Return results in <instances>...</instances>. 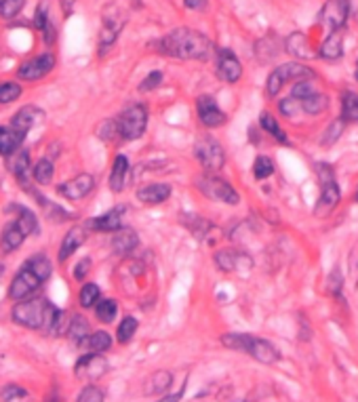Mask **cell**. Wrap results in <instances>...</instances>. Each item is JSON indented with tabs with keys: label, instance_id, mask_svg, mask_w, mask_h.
<instances>
[{
	"label": "cell",
	"instance_id": "cell-1",
	"mask_svg": "<svg viewBox=\"0 0 358 402\" xmlns=\"http://www.w3.org/2000/svg\"><path fill=\"white\" fill-rule=\"evenodd\" d=\"M156 49L162 55L175 57V59H194L202 61L211 55V41L202 32L190 30V28H177L156 43Z\"/></svg>",
	"mask_w": 358,
	"mask_h": 402
},
{
	"label": "cell",
	"instance_id": "cell-2",
	"mask_svg": "<svg viewBox=\"0 0 358 402\" xmlns=\"http://www.w3.org/2000/svg\"><path fill=\"white\" fill-rule=\"evenodd\" d=\"M222 343L230 350H240L249 354L262 364H276L280 360V350L272 341L251 333H226L222 335Z\"/></svg>",
	"mask_w": 358,
	"mask_h": 402
},
{
	"label": "cell",
	"instance_id": "cell-3",
	"mask_svg": "<svg viewBox=\"0 0 358 402\" xmlns=\"http://www.w3.org/2000/svg\"><path fill=\"white\" fill-rule=\"evenodd\" d=\"M49 306L51 302L45 299V297H30V299H23V302H17L13 306V320L19 324V326H25V328H32V331H43L45 326V320H47V312H49Z\"/></svg>",
	"mask_w": 358,
	"mask_h": 402
},
{
	"label": "cell",
	"instance_id": "cell-4",
	"mask_svg": "<svg viewBox=\"0 0 358 402\" xmlns=\"http://www.w3.org/2000/svg\"><path fill=\"white\" fill-rule=\"evenodd\" d=\"M318 171V179H320V186H322V192H320V198L314 207V217H327L339 202V186L335 181V175H333V169L331 165H318L316 167Z\"/></svg>",
	"mask_w": 358,
	"mask_h": 402
},
{
	"label": "cell",
	"instance_id": "cell-5",
	"mask_svg": "<svg viewBox=\"0 0 358 402\" xmlns=\"http://www.w3.org/2000/svg\"><path fill=\"white\" fill-rule=\"evenodd\" d=\"M196 188L200 194H204L207 198H211L215 202H224V204H238L240 202V196L230 186V181L213 175V173H204V175L196 177Z\"/></svg>",
	"mask_w": 358,
	"mask_h": 402
},
{
	"label": "cell",
	"instance_id": "cell-6",
	"mask_svg": "<svg viewBox=\"0 0 358 402\" xmlns=\"http://www.w3.org/2000/svg\"><path fill=\"white\" fill-rule=\"evenodd\" d=\"M116 125H118V135L125 141L139 139L148 129V109H146V105L135 103V105L127 107L125 112L116 118Z\"/></svg>",
	"mask_w": 358,
	"mask_h": 402
},
{
	"label": "cell",
	"instance_id": "cell-7",
	"mask_svg": "<svg viewBox=\"0 0 358 402\" xmlns=\"http://www.w3.org/2000/svg\"><path fill=\"white\" fill-rule=\"evenodd\" d=\"M194 156L196 160L200 162V167L207 171V173H215L220 171L226 162V152H224V145L211 137V135H204L200 137L196 143H194Z\"/></svg>",
	"mask_w": 358,
	"mask_h": 402
},
{
	"label": "cell",
	"instance_id": "cell-8",
	"mask_svg": "<svg viewBox=\"0 0 358 402\" xmlns=\"http://www.w3.org/2000/svg\"><path fill=\"white\" fill-rule=\"evenodd\" d=\"M312 76H314V72L310 67L302 65V63H282L268 76L266 91H268L270 97H274L289 81H306V78H312Z\"/></svg>",
	"mask_w": 358,
	"mask_h": 402
},
{
	"label": "cell",
	"instance_id": "cell-9",
	"mask_svg": "<svg viewBox=\"0 0 358 402\" xmlns=\"http://www.w3.org/2000/svg\"><path fill=\"white\" fill-rule=\"evenodd\" d=\"M43 280L36 276L30 268L21 266V270L15 274V278L11 280V286H9V297L13 302H23V299H30L36 290L41 288Z\"/></svg>",
	"mask_w": 358,
	"mask_h": 402
},
{
	"label": "cell",
	"instance_id": "cell-10",
	"mask_svg": "<svg viewBox=\"0 0 358 402\" xmlns=\"http://www.w3.org/2000/svg\"><path fill=\"white\" fill-rule=\"evenodd\" d=\"M107 369H110V364H107V360H105L101 354H95V352L81 356L78 362L74 364V373H76V377L83 379V381H91V383L97 381V379H101V377L107 373Z\"/></svg>",
	"mask_w": 358,
	"mask_h": 402
},
{
	"label": "cell",
	"instance_id": "cell-11",
	"mask_svg": "<svg viewBox=\"0 0 358 402\" xmlns=\"http://www.w3.org/2000/svg\"><path fill=\"white\" fill-rule=\"evenodd\" d=\"M350 15V3L348 0H327L325 7L320 11V21L327 25L329 34L331 32H341Z\"/></svg>",
	"mask_w": 358,
	"mask_h": 402
},
{
	"label": "cell",
	"instance_id": "cell-12",
	"mask_svg": "<svg viewBox=\"0 0 358 402\" xmlns=\"http://www.w3.org/2000/svg\"><path fill=\"white\" fill-rule=\"evenodd\" d=\"M53 67H55V55L53 53H43L39 57H34V59L21 63L19 70H17V76L21 81H28V83L41 81V78H45L49 74Z\"/></svg>",
	"mask_w": 358,
	"mask_h": 402
},
{
	"label": "cell",
	"instance_id": "cell-13",
	"mask_svg": "<svg viewBox=\"0 0 358 402\" xmlns=\"http://www.w3.org/2000/svg\"><path fill=\"white\" fill-rule=\"evenodd\" d=\"M95 188V179L89 173H81L74 179L65 181V184L57 186V194L63 196L65 200H83L85 196H89Z\"/></svg>",
	"mask_w": 358,
	"mask_h": 402
},
{
	"label": "cell",
	"instance_id": "cell-14",
	"mask_svg": "<svg viewBox=\"0 0 358 402\" xmlns=\"http://www.w3.org/2000/svg\"><path fill=\"white\" fill-rule=\"evenodd\" d=\"M196 109H198L200 123L209 129H218V127L226 125V120H228L226 112H222L218 101H215L211 95H200L196 99Z\"/></svg>",
	"mask_w": 358,
	"mask_h": 402
},
{
	"label": "cell",
	"instance_id": "cell-15",
	"mask_svg": "<svg viewBox=\"0 0 358 402\" xmlns=\"http://www.w3.org/2000/svg\"><path fill=\"white\" fill-rule=\"evenodd\" d=\"M218 76L228 85L238 83V78L242 76V65H240L238 57L234 55V51H230V49L220 51V55H218Z\"/></svg>",
	"mask_w": 358,
	"mask_h": 402
},
{
	"label": "cell",
	"instance_id": "cell-16",
	"mask_svg": "<svg viewBox=\"0 0 358 402\" xmlns=\"http://www.w3.org/2000/svg\"><path fill=\"white\" fill-rule=\"evenodd\" d=\"M123 215H125V207H114L112 211L89 219L87 228L95 232H116L123 228Z\"/></svg>",
	"mask_w": 358,
	"mask_h": 402
},
{
	"label": "cell",
	"instance_id": "cell-17",
	"mask_svg": "<svg viewBox=\"0 0 358 402\" xmlns=\"http://www.w3.org/2000/svg\"><path fill=\"white\" fill-rule=\"evenodd\" d=\"M125 25V17L123 15H103V25H101V39H99V47H101V55L105 53L107 47H112L114 41L118 39V34Z\"/></svg>",
	"mask_w": 358,
	"mask_h": 402
},
{
	"label": "cell",
	"instance_id": "cell-18",
	"mask_svg": "<svg viewBox=\"0 0 358 402\" xmlns=\"http://www.w3.org/2000/svg\"><path fill=\"white\" fill-rule=\"evenodd\" d=\"M85 240H87V230L83 228V226H74L72 228L65 236H63V240H61V246H59V262L63 264V262H67L72 255H74L83 244H85Z\"/></svg>",
	"mask_w": 358,
	"mask_h": 402
},
{
	"label": "cell",
	"instance_id": "cell-19",
	"mask_svg": "<svg viewBox=\"0 0 358 402\" xmlns=\"http://www.w3.org/2000/svg\"><path fill=\"white\" fill-rule=\"evenodd\" d=\"M43 116H45V112H43V109L34 107V105H25V107H21L19 112L13 116V120H11V127H13L17 133H21V135H28V133L34 129V125L39 123Z\"/></svg>",
	"mask_w": 358,
	"mask_h": 402
},
{
	"label": "cell",
	"instance_id": "cell-20",
	"mask_svg": "<svg viewBox=\"0 0 358 402\" xmlns=\"http://www.w3.org/2000/svg\"><path fill=\"white\" fill-rule=\"evenodd\" d=\"M215 264H218L220 270L224 272H236L240 270V266H251V260L246 257L244 253L240 251H230V248H224V251H218L215 253Z\"/></svg>",
	"mask_w": 358,
	"mask_h": 402
},
{
	"label": "cell",
	"instance_id": "cell-21",
	"mask_svg": "<svg viewBox=\"0 0 358 402\" xmlns=\"http://www.w3.org/2000/svg\"><path fill=\"white\" fill-rule=\"evenodd\" d=\"M7 213H13V215H15V222H17L19 228L25 232V236H32V234L39 232V219H36L34 211H30L28 207L13 202V204L7 207Z\"/></svg>",
	"mask_w": 358,
	"mask_h": 402
},
{
	"label": "cell",
	"instance_id": "cell-22",
	"mask_svg": "<svg viewBox=\"0 0 358 402\" xmlns=\"http://www.w3.org/2000/svg\"><path fill=\"white\" fill-rule=\"evenodd\" d=\"M25 141V135L17 133L11 125L0 127V156H13L15 152L21 150Z\"/></svg>",
	"mask_w": 358,
	"mask_h": 402
},
{
	"label": "cell",
	"instance_id": "cell-23",
	"mask_svg": "<svg viewBox=\"0 0 358 402\" xmlns=\"http://www.w3.org/2000/svg\"><path fill=\"white\" fill-rule=\"evenodd\" d=\"M23 240H25V232L19 228L17 222H11V224L5 226L3 234H0V251H3V253H13V251H17L23 244Z\"/></svg>",
	"mask_w": 358,
	"mask_h": 402
},
{
	"label": "cell",
	"instance_id": "cell-24",
	"mask_svg": "<svg viewBox=\"0 0 358 402\" xmlns=\"http://www.w3.org/2000/svg\"><path fill=\"white\" fill-rule=\"evenodd\" d=\"M171 196V186L167 184H148L137 190V200L143 204H162Z\"/></svg>",
	"mask_w": 358,
	"mask_h": 402
},
{
	"label": "cell",
	"instance_id": "cell-25",
	"mask_svg": "<svg viewBox=\"0 0 358 402\" xmlns=\"http://www.w3.org/2000/svg\"><path fill=\"white\" fill-rule=\"evenodd\" d=\"M137 244H139V238H137L135 230H131V228H120L112 236V251L116 255H129L137 248Z\"/></svg>",
	"mask_w": 358,
	"mask_h": 402
},
{
	"label": "cell",
	"instance_id": "cell-26",
	"mask_svg": "<svg viewBox=\"0 0 358 402\" xmlns=\"http://www.w3.org/2000/svg\"><path fill=\"white\" fill-rule=\"evenodd\" d=\"M67 337H70V341L74 343V346H78V348H83L85 346V341L89 339V335H91V328H89V322H87V318L85 316H72V320H70V326H67V333H65Z\"/></svg>",
	"mask_w": 358,
	"mask_h": 402
},
{
	"label": "cell",
	"instance_id": "cell-27",
	"mask_svg": "<svg viewBox=\"0 0 358 402\" xmlns=\"http://www.w3.org/2000/svg\"><path fill=\"white\" fill-rule=\"evenodd\" d=\"M127 175H129V160H127V156L118 154V156L114 158L112 173H110V190H112L114 194H118V192L125 190Z\"/></svg>",
	"mask_w": 358,
	"mask_h": 402
},
{
	"label": "cell",
	"instance_id": "cell-28",
	"mask_svg": "<svg viewBox=\"0 0 358 402\" xmlns=\"http://www.w3.org/2000/svg\"><path fill=\"white\" fill-rule=\"evenodd\" d=\"M9 169L13 171V175L17 177L19 186L21 188H28L30 186V179H28V169H30V152L28 150H19L11 156V162H9Z\"/></svg>",
	"mask_w": 358,
	"mask_h": 402
},
{
	"label": "cell",
	"instance_id": "cell-29",
	"mask_svg": "<svg viewBox=\"0 0 358 402\" xmlns=\"http://www.w3.org/2000/svg\"><path fill=\"white\" fill-rule=\"evenodd\" d=\"M344 55V34L341 32H331L325 43L320 47V57L325 59H339Z\"/></svg>",
	"mask_w": 358,
	"mask_h": 402
},
{
	"label": "cell",
	"instance_id": "cell-30",
	"mask_svg": "<svg viewBox=\"0 0 358 402\" xmlns=\"http://www.w3.org/2000/svg\"><path fill=\"white\" fill-rule=\"evenodd\" d=\"M25 268H30L36 276H39L43 282H47L49 278H51V274H53V264H51V260L47 257L45 253H39V255H32V257L23 264Z\"/></svg>",
	"mask_w": 358,
	"mask_h": 402
},
{
	"label": "cell",
	"instance_id": "cell-31",
	"mask_svg": "<svg viewBox=\"0 0 358 402\" xmlns=\"http://www.w3.org/2000/svg\"><path fill=\"white\" fill-rule=\"evenodd\" d=\"M171 385H173V373H169V371H156L146 381V390H143V394H146V396L165 394Z\"/></svg>",
	"mask_w": 358,
	"mask_h": 402
},
{
	"label": "cell",
	"instance_id": "cell-32",
	"mask_svg": "<svg viewBox=\"0 0 358 402\" xmlns=\"http://www.w3.org/2000/svg\"><path fill=\"white\" fill-rule=\"evenodd\" d=\"M327 105H329V97L327 95H320V93H312V95H308L306 99L299 101V107L304 109V112L312 114V116L322 114L327 109Z\"/></svg>",
	"mask_w": 358,
	"mask_h": 402
},
{
	"label": "cell",
	"instance_id": "cell-33",
	"mask_svg": "<svg viewBox=\"0 0 358 402\" xmlns=\"http://www.w3.org/2000/svg\"><path fill=\"white\" fill-rule=\"evenodd\" d=\"M53 173H55V167H53V160L51 158H41L39 162L34 165L32 169V177L39 181L41 186H49L53 181Z\"/></svg>",
	"mask_w": 358,
	"mask_h": 402
},
{
	"label": "cell",
	"instance_id": "cell-34",
	"mask_svg": "<svg viewBox=\"0 0 358 402\" xmlns=\"http://www.w3.org/2000/svg\"><path fill=\"white\" fill-rule=\"evenodd\" d=\"M83 348H87L89 352H95V354H103V352H107L112 348V337H110V333H105V331H95V333L89 335V339L85 341Z\"/></svg>",
	"mask_w": 358,
	"mask_h": 402
},
{
	"label": "cell",
	"instance_id": "cell-35",
	"mask_svg": "<svg viewBox=\"0 0 358 402\" xmlns=\"http://www.w3.org/2000/svg\"><path fill=\"white\" fill-rule=\"evenodd\" d=\"M341 118L346 123H358V95L352 91L341 95Z\"/></svg>",
	"mask_w": 358,
	"mask_h": 402
},
{
	"label": "cell",
	"instance_id": "cell-36",
	"mask_svg": "<svg viewBox=\"0 0 358 402\" xmlns=\"http://www.w3.org/2000/svg\"><path fill=\"white\" fill-rule=\"evenodd\" d=\"M101 299V290L95 282H87L83 288H81V293H78V302L83 308H95Z\"/></svg>",
	"mask_w": 358,
	"mask_h": 402
},
{
	"label": "cell",
	"instance_id": "cell-37",
	"mask_svg": "<svg viewBox=\"0 0 358 402\" xmlns=\"http://www.w3.org/2000/svg\"><path fill=\"white\" fill-rule=\"evenodd\" d=\"M137 326H139V322L133 316H125L120 320L118 328H116V339H118V343H129L133 339V335L137 333Z\"/></svg>",
	"mask_w": 358,
	"mask_h": 402
},
{
	"label": "cell",
	"instance_id": "cell-38",
	"mask_svg": "<svg viewBox=\"0 0 358 402\" xmlns=\"http://www.w3.org/2000/svg\"><path fill=\"white\" fill-rule=\"evenodd\" d=\"M118 314V304L114 299H99V304L95 306V316L101 322H112Z\"/></svg>",
	"mask_w": 358,
	"mask_h": 402
},
{
	"label": "cell",
	"instance_id": "cell-39",
	"mask_svg": "<svg viewBox=\"0 0 358 402\" xmlns=\"http://www.w3.org/2000/svg\"><path fill=\"white\" fill-rule=\"evenodd\" d=\"M260 123H262V129H264L266 133H270L276 141H280V143H289V139H286L284 131L280 129V125L276 123V118H274L272 114L264 112L262 118H260Z\"/></svg>",
	"mask_w": 358,
	"mask_h": 402
},
{
	"label": "cell",
	"instance_id": "cell-40",
	"mask_svg": "<svg viewBox=\"0 0 358 402\" xmlns=\"http://www.w3.org/2000/svg\"><path fill=\"white\" fill-rule=\"evenodd\" d=\"M272 173H274V162H272V158H268V156H257L255 162H253V177L262 181V179H268Z\"/></svg>",
	"mask_w": 358,
	"mask_h": 402
},
{
	"label": "cell",
	"instance_id": "cell-41",
	"mask_svg": "<svg viewBox=\"0 0 358 402\" xmlns=\"http://www.w3.org/2000/svg\"><path fill=\"white\" fill-rule=\"evenodd\" d=\"M344 127H346V120L344 118H337V120H333L331 125H329V129L325 131V135H322V139H320V143L322 145H333L339 137H341V133H344Z\"/></svg>",
	"mask_w": 358,
	"mask_h": 402
},
{
	"label": "cell",
	"instance_id": "cell-42",
	"mask_svg": "<svg viewBox=\"0 0 358 402\" xmlns=\"http://www.w3.org/2000/svg\"><path fill=\"white\" fill-rule=\"evenodd\" d=\"M21 97V87L17 83H0V103H11Z\"/></svg>",
	"mask_w": 358,
	"mask_h": 402
},
{
	"label": "cell",
	"instance_id": "cell-43",
	"mask_svg": "<svg viewBox=\"0 0 358 402\" xmlns=\"http://www.w3.org/2000/svg\"><path fill=\"white\" fill-rule=\"evenodd\" d=\"M25 0H0V17L13 19L21 13Z\"/></svg>",
	"mask_w": 358,
	"mask_h": 402
},
{
	"label": "cell",
	"instance_id": "cell-44",
	"mask_svg": "<svg viewBox=\"0 0 358 402\" xmlns=\"http://www.w3.org/2000/svg\"><path fill=\"white\" fill-rule=\"evenodd\" d=\"M25 396H28V390L17 385V383H7L3 390H0V400L3 402H13V400L25 398Z\"/></svg>",
	"mask_w": 358,
	"mask_h": 402
},
{
	"label": "cell",
	"instance_id": "cell-45",
	"mask_svg": "<svg viewBox=\"0 0 358 402\" xmlns=\"http://www.w3.org/2000/svg\"><path fill=\"white\" fill-rule=\"evenodd\" d=\"M76 402H105V394L101 392V388L89 383L87 388H83V392L78 394Z\"/></svg>",
	"mask_w": 358,
	"mask_h": 402
},
{
	"label": "cell",
	"instance_id": "cell-46",
	"mask_svg": "<svg viewBox=\"0 0 358 402\" xmlns=\"http://www.w3.org/2000/svg\"><path fill=\"white\" fill-rule=\"evenodd\" d=\"M160 83H162V72H150V74L139 83V91H141V93L154 91Z\"/></svg>",
	"mask_w": 358,
	"mask_h": 402
},
{
	"label": "cell",
	"instance_id": "cell-47",
	"mask_svg": "<svg viewBox=\"0 0 358 402\" xmlns=\"http://www.w3.org/2000/svg\"><path fill=\"white\" fill-rule=\"evenodd\" d=\"M286 47H289V51L291 53H295V55H299V57H306L308 53H306V49H308V45H306V41H304V36L299 34V32H295L293 34V39L286 43Z\"/></svg>",
	"mask_w": 358,
	"mask_h": 402
},
{
	"label": "cell",
	"instance_id": "cell-48",
	"mask_svg": "<svg viewBox=\"0 0 358 402\" xmlns=\"http://www.w3.org/2000/svg\"><path fill=\"white\" fill-rule=\"evenodd\" d=\"M314 93V89H312V85H310V78H306V81H297V85L291 89V97L293 99H297V101H302V99H306L308 95H312Z\"/></svg>",
	"mask_w": 358,
	"mask_h": 402
},
{
	"label": "cell",
	"instance_id": "cell-49",
	"mask_svg": "<svg viewBox=\"0 0 358 402\" xmlns=\"http://www.w3.org/2000/svg\"><path fill=\"white\" fill-rule=\"evenodd\" d=\"M348 268H350V280L358 284V242L352 246L350 257H348Z\"/></svg>",
	"mask_w": 358,
	"mask_h": 402
},
{
	"label": "cell",
	"instance_id": "cell-50",
	"mask_svg": "<svg viewBox=\"0 0 358 402\" xmlns=\"http://www.w3.org/2000/svg\"><path fill=\"white\" fill-rule=\"evenodd\" d=\"M114 135H118V125H116V120H105V123L99 127V137H101L103 141H110Z\"/></svg>",
	"mask_w": 358,
	"mask_h": 402
},
{
	"label": "cell",
	"instance_id": "cell-51",
	"mask_svg": "<svg viewBox=\"0 0 358 402\" xmlns=\"http://www.w3.org/2000/svg\"><path fill=\"white\" fill-rule=\"evenodd\" d=\"M49 23H51V21H49V11H47V7H45V5H41L39 9H36V15H34V25L43 32Z\"/></svg>",
	"mask_w": 358,
	"mask_h": 402
},
{
	"label": "cell",
	"instance_id": "cell-52",
	"mask_svg": "<svg viewBox=\"0 0 358 402\" xmlns=\"http://www.w3.org/2000/svg\"><path fill=\"white\" fill-rule=\"evenodd\" d=\"M186 388H188V377L184 379V385L179 388L177 392H173V394H167L165 398H160V400H156V402H179L184 398V392H186Z\"/></svg>",
	"mask_w": 358,
	"mask_h": 402
},
{
	"label": "cell",
	"instance_id": "cell-53",
	"mask_svg": "<svg viewBox=\"0 0 358 402\" xmlns=\"http://www.w3.org/2000/svg\"><path fill=\"white\" fill-rule=\"evenodd\" d=\"M89 268H91V260L89 257L83 260V262H78L76 268H74V278L76 280H85V276L89 274Z\"/></svg>",
	"mask_w": 358,
	"mask_h": 402
},
{
	"label": "cell",
	"instance_id": "cell-54",
	"mask_svg": "<svg viewBox=\"0 0 358 402\" xmlns=\"http://www.w3.org/2000/svg\"><path fill=\"white\" fill-rule=\"evenodd\" d=\"M329 290H331V293H339V290H341V274L337 272V270H333V274L329 276Z\"/></svg>",
	"mask_w": 358,
	"mask_h": 402
},
{
	"label": "cell",
	"instance_id": "cell-55",
	"mask_svg": "<svg viewBox=\"0 0 358 402\" xmlns=\"http://www.w3.org/2000/svg\"><path fill=\"white\" fill-rule=\"evenodd\" d=\"M184 5H186V9H192V11H200V9H204V5H207V0H184Z\"/></svg>",
	"mask_w": 358,
	"mask_h": 402
},
{
	"label": "cell",
	"instance_id": "cell-56",
	"mask_svg": "<svg viewBox=\"0 0 358 402\" xmlns=\"http://www.w3.org/2000/svg\"><path fill=\"white\" fill-rule=\"evenodd\" d=\"M45 402H63V400H61V398L57 396V392L53 390V392H51V396H47V400H45Z\"/></svg>",
	"mask_w": 358,
	"mask_h": 402
},
{
	"label": "cell",
	"instance_id": "cell-57",
	"mask_svg": "<svg viewBox=\"0 0 358 402\" xmlns=\"http://www.w3.org/2000/svg\"><path fill=\"white\" fill-rule=\"evenodd\" d=\"M3 274H5V264L0 262V276H3Z\"/></svg>",
	"mask_w": 358,
	"mask_h": 402
},
{
	"label": "cell",
	"instance_id": "cell-58",
	"mask_svg": "<svg viewBox=\"0 0 358 402\" xmlns=\"http://www.w3.org/2000/svg\"><path fill=\"white\" fill-rule=\"evenodd\" d=\"M354 74H356V81H358V61H356V72H354Z\"/></svg>",
	"mask_w": 358,
	"mask_h": 402
},
{
	"label": "cell",
	"instance_id": "cell-59",
	"mask_svg": "<svg viewBox=\"0 0 358 402\" xmlns=\"http://www.w3.org/2000/svg\"><path fill=\"white\" fill-rule=\"evenodd\" d=\"M356 200H358V192H356Z\"/></svg>",
	"mask_w": 358,
	"mask_h": 402
}]
</instances>
